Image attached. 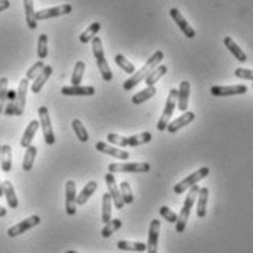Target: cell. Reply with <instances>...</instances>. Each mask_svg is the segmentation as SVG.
Listing matches in <instances>:
<instances>
[{
  "label": "cell",
  "mask_w": 253,
  "mask_h": 253,
  "mask_svg": "<svg viewBox=\"0 0 253 253\" xmlns=\"http://www.w3.org/2000/svg\"><path fill=\"white\" fill-rule=\"evenodd\" d=\"M164 59V53L163 51H155L151 57H148V60H146V63H145L144 66L138 71V72H135L129 79H126L125 81V84H123V89L125 91H130V89H133L139 82H142L145 81V78L149 75V73L152 72L157 66H160V63H161V60Z\"/></svg>",
  "instance_id": "cell-1"
},
{
  "label": "cell",
  "mask_w": 253,
  "mask_h": 253,
  "mask_svg": "<svg viewBox=\"0 0 253 253\" xmlns=\"http://www.w3.org/2000/svg\"><path fill=\"white\" fill-rule=\"evenodd\" d=\"M91 45H92V54L95 57V62H97V66L101 72V78L106 81V82H111L113 81V72L110 69L109 62L106 59V54H104V47H103V41L101 38L97 36L92 38L91 41Z\"/></svg>",
  "instance_id": "cell-2"
},
{
  "label": "cell",
  "mask_w": 253,
  "mask_h": 253,
  "mask_svg": "<svg viewBox=\"0 0 253 253\" xmlns=\"http://www.w3.org/2000/svg\"><path fill=\"white\" fill-rule=\"evenodd\" d=\"M199 189H201V187H199L198 184H195V186H192V187L189 189V192H187V196H186L184 204H183V207H181L180 214H179L177 221H176V231H177V233H183V231L186 230V224H187V221H189L190 211H192V208H193V205H195V201H196V198H198Z\"/></svg>",
  "instance_id": "cell-3"
},
{
  "label": "cell",
  "mask_w": 253,
  "mask_h": 253,
  "mask_svg": "<svg viewBox=\"0 0 253 253\" xmlns=\"http://www.w3.org/2000/svg\"><path fill=\"white\" fill-rule=\"evenodd\" d=\"M110 144L117 145V146H139V145L149 144L151 139H152V135L151 132H142L139 135H133V136H120L117 133H109L107 136Z\"/></svg>",
  "instance_id": "cell-4"
},
{
  "label": "cell",
  "mask_w": 253,
  "mask_h": 253,
  "mask_svg": "<svg viewBox=\"0 0 253 253\" xmlns=\"http://www.w3.org/2000/svg\"><path fill=\"white\" fill-rule=\"evenodd\" d=\"M176 104H177V89L173 88L169 92V97H167L166 106H164V110H163V114H161V117H160V120L157 123V129L160 132L167 129V126L170 123V119H171V116H173V113L176 110Z\"/></svg>",
  "instance_id": "cell-5"
},
{
  "label": "cell",
  "mask_w": 253,
  "mask_h": 253,
  "mask_svg": "<svg viewBox=\"0 0 253 253\" xmlns=\"http://www.w3.org/2000/svg\"><path fill=\"white\" fill-rule=\"evenodd\" d=\"M208 174H210V169H208V167H201V169L196 170L195 173L189 174L186 179H183L181 181H179V183L174 186V193H176V195L184 193V192L189 190L192 186H195V184H198L201 180H204Z\"/></svg>",
  "instance_id": "cell-6"
},
{
  "label": "cell",
  "mask_w": 253,
  "mask_h": 253,
  "mask_svg": "<svg viewBox=\"0 0 253 253\" xmlns=\"http://www.w3.org/2000/svg\"><path fill=\"white\" fill-rule=\"evenodd\" d=\"M38 122H40V127L42 129V135H44V141L47 145H53L56 142V136H54V130L51 126V119L48 114V109L41 106L38 109Z\"/></svg>",
  "instance_id": "cell-7"
},
{
  "label": "cell",
  "mask_w": 253,
  "mask_h": 253,
  "mask_svg": "<svg viewBox=\"0 0 253 253\" xmlns=\"http://www.w3.org/2000/svg\"><path fill=\"white\" fill-rule=\"evenodd\" d=\"M151 166L148 163H111L109 164V171L116 173H148Z\"/></svg>",
  "instance_id": "cell-8"
},
{
  "label": "cell",
  "mask_w": 253,
  "mask_h": 253,
  "mask_svg": "<svg viewBox=\"0 0 253 253\" xmlns=\"http://www.w3.org/2000/svg\"><path fill=\"white\" fill-rule=\"evenodd\" d=\"M40 222H41V218H40V215H31V217L25 218L24 221H21V222H18V224L12 225V227L7 230V236H9V237H18V236H21V234L27 233L28 230L34 228V227L38 225Z\"/></svg>",
  "instance_id": "cell-9"
},
{
  "label": "cell",
  "mask_w": 253,
  "mask_h": 253,
  "mask_svg": "<svg viewBox=\"0 0 253 253\" xmlns=\"http://www.w3.org/2000/svg\"><path fill=\"white\" fill-rule=\"evenodd\" d=\"M28 86H30V81L27 78H24L16 89V95H15V116H22L24 110H25V103H27V92H28Z\"/></svg>",
  "instance_id": "cell-10"
},
{
  "label": "cell",
  "mask_w": 253,
  "mask_h": 253,
  "mask_svg": "<svg viewBox=\"0 0 253 253\" xmlns=\"http://www.w3.org/2000/svg\"><path fill=\"white\" fill-rule=\"evenodd\" d=\"M71 12H72L71 4H60V6H54L48 9H41L37 12V21H45V19L62 16V15H69Z\"/></svg>",
  "instance_id": "cell-11"
},
{
  "label": "cell",
  "mask_w": 253,
  "mask_h": 253,
  "mask_svg": "<svg viewBox=\"0 0 253 253\" xmlns=\"http://www.w3.org/2000/svg\"><path fill=\"white\" fill-rule=\"evenodd\" d=\"M160 230H161V221L152 219L151 225H149V233H148V245H146V252L148 253H158Z\"/></svg>",
  "instance_id": "cell-12"
},
{
  "label": "cell",
  "mask_w": 253,
  "mask_h": 253,
  "mask_svg": "<svg viewBox=\"0 0 253 253\" xmlns=\"http://www.w3.org/2000/svg\"><path fill=\"white\" fill-rule=\"evenodd\" d=\"M248 92L246 85H230V86H221L215 85L211 88V94L214 97H231V95H243Z\"/></svg>",
  "instance_id": "cell-13"
},
{
  "label": "cell",
  "mask_w": 253,
  "mask_h": 253,
  "mask_svg": "<svg viewBox=\"0 0 253 253\" xmlns=\"http://www.w3.org/2000/svg\"><path fill=\"white\" fill-rule=\"evenodd\" d=\"M106 183H107V189H109V195L111 196V201L116 207V210H122L125 207V202L122 199V195H120V189L117 187L116 184V177L113 173H107L106 174Z\"/></svg>",
  "instance_id": "cell-14"
},
{
  "label": "cell",
  "mask_w": 253,
  "mask_h": 253,
  "mask_svg": "<svg viewBox=\"0 0 253 253\" xmlns=\"http://www.w3.org/2000/svg\"><path fill=\"white\" fill-rule=\"evenodd\" d=\"M66 199H65V208L68 215H75L78 211L76 205V184L73 180L66 181Z\"/></svg>",
  "instance_id": "cell-15"
},
{
  "label": "cell",
  "mask_w": 253,
  "mask_h": 253,
  "mask_svg": "<svg viewBox=\"0 0 253 253\" xmlns=\"http://www.w3.org/2000/svg\"><path fill=\"white\" fill-rule=\"evenodd\" d=\"M170 16H171V19L177 24V27L180 28V31L184 36L187 37V38H195V36H196L195 30H193V28L190 27V24L184 19V16L181 15L179 9L171 7V9H170Z\"/></svg>",
  "instance_id": "cell-16"
},
{
  "label": "cell",
  "mask_w": 253,
  "mask_h": 253,
  "mask_svg": "<svg viewBox=\"0 0 253 253\" xmlns=\"http://www.w3.org/2000/svg\"><path fill=\"white\" fill-rule=\"evenodd\" d=\"M193 120H195V113H193V111H184V113H183L181 116H179L176 120H173V122L169 123V126H167L166 130H169L170 133H176V132L180 130L181 127L190 125Z\"/></svg>",
  "instance_id": "cell-17"
},
{
  "label": "cell",
  "mask_w": 253,
  "mask_h": 253,
  "mask_svg": "<svg viewBox=\"0 0 253 253\" xmlns=\"http://www.w3.org/2000/svg\"><path fill=\"white\" fill-rule=\"evenodd\" d=\"M95 149H97L98 152L107 154V155H111V157H114V158H117V160H123V161H126V160L130 157L127 151H123V149H120V148L111 146V145H109L107 142H97V144H95Z\"/></svg>",
  "instance_id": "cell-18"
},
{
  "label": "cell",
  "mask_w": 253,
  "mask_h": 253,
  "mask_svg": "<svg viewBox=\"0 0 253 253\" xmlns=\"http://www.w3.org/2000/svg\"><path fill=\"white\" fill-rule=\"evenodd\" d=\"M63 95H71V97H92L95 94V88L94 86H82V85H78V86H63L62 91H60Z\"/></svg>",
  "instance_id": "cell-19"
},
{
  "label": "cell",
  "mask_w": 253,
  "mask_h": 253,
  "mask_svg": "<svg viewBox=\"0 0 253 253\" xmlns=\"http://www.w3.org/2000/svg\"><path fill=\"white\" fill-rule=\"evenodd\" d=\"M189 95H190V84L187 81H181L177 89V109L181 113L187 111L189 107Z\"/></svg>",
  "instance_id": "cell-20"
},
{
  "label": "cell",
  "mask_w": 253,
  "mask_h": 253,
  "mask_svg": "<svg viewBox=\"0 0 253 253\" xmlns=\"http://www.w3.org/2000/svg\"><path fill=\"white\" fill-rule=\"evenodd\" d=\"M97 187H98L97 181H88V183L84 186V189L79 192V195H76V205H78V207L85 205V204L89 201V198L95 193Z\"/></svg>",
  "instance_id": "cell-21"
},
{
  "label": "cell",
  "mask_w": 253,
  "mask_h": 253,
  "mask_svg": "<svg viewBox=\"0 0 253 253\" xmlns=\"http://www.w3.org/2000/svg\"><path fill=\"white\" fill-rule=\"evenodd\" d=\"M208 198H210V189L208 187H201L199 193H198V205H196V215L199 218L207 217Z\"/></svg>",
  "instance_id": "cell-22"
},
{
  "label": "cell",
  "mask_w": 253,
  "mask_h": 253,
  "mask_svg": "<svg viewBox=\"0 0 253 253\" xmlns=\"http://www.w3.org/2000/svg\"><path fill=\"white\" fill-rule=\"evenodd\" d=\"M1 184H3V195H4V198H6V201H7L9 208L16 210V208H18V205H19V202H18L16 192H15V187H13L12 181L4 180Z\"/></svg>",
  "instance_id": "cell-23"
},
{
  "label": "cell",
  "mask_w": 253,
  "mask_h": 253,
  "mask_svg": "<svg viewBox=\"0 0 253 253\" xmlns=\"http://www.w3.org/2000/svg\"><path fill=\"white\" fill-rule=\"evenodd\" d=\"M51 73H53V68H51V66H44V68H42V71L40 72V75L37 76L36 81H34V82H33V85H31V92L38 94V92L42 89V86L45 85L47 79L51 76Z\"/></svg>",
  "instance_id": "cell-24"
},
{
  "label": "cell",
  "mask_w": 253,
  "mask_h": 253,
  "mask_svg": "<svg viewBox=\"0 0 253 253\" xmlns=\"http://www.w3.org/2000/svg\"><path fill=\"white\" fill-rule=\"evenodd\" d=\"M224 45L228 48V51L239 60V62H242V63H245L246 60H248V56H246V53L237 45V42L231 38V37H225L224 38Z\"/></svg>",
  "instance_id": "cell-25"
},
{
  "label": "cell",
  "mask_w": 253,
  "mask_h": 253,
  "mask_svg": "<svg viewBox=\"0 0 253 253\" xmlns=\"http://www.w3.org/2000/svg\"><path fill=\"white\" fill-rule=\"evenodd\" d=\"M38 127H40V122H38V120H31V122H30V125L27 126V129H25V132H24V135H22V139H21V146H22V148L27 149V148L31 145L34 136H36L37 130H38Z\"/></svg>",
  "instance_id": "cell-26"
},
{
  "label": "cell",
  "mask_w": 253,
  "mask_h": 253,
  "mask_svg": "<svg viewBox=\"0 0 253 253\" xmlns=\"http://www.w3.org/2000/svg\"><path fill=\"white\" fill-rule=\"evenodd\" d=\"M24 7H25V18H27V25L30 30L37 28V12L34 10V0H24Z\"/></svg>",
  "instance_id": "cell-27"
},
{
  "label": "cell",
  "mask_w": 253,
  "mask_h": 253,
  "mask_svg": "<svg viewBox=\"0 0 253 253\" xmlns=\"http://www.w3.org/2000/svg\"><path fill=\"white\" fill-rule=\"evenodd\" d=\"M0 167L3 170V173H9L12 170V146L10 145H3L1 146Z\"/></svg>",
  "instance_id": "cell-28"
},
{
  "label": "cell",
  "mask_w": 253,
  "mask_h": 253,
  "mask_svg": "<svg viewBox=\"0 0 253 253\" xmlns=\"http://www.w3.org/2000/svg\"><path fill=\"white\" fill-rule=\"evenodd\" d=\"M155 94H157V88H155V86H146L145 89L139 91V92H136V94L132 97V103H133V104H136V106L144 104L145 101L151 100Z\"/></svg>",
  "instance_id": "cell-29"
},
{
  "label": "cell",
  "mask_w": 253,
  "mask_h": 253,
  "mask_svg": "<svg viewBox=\"0 0 253 253\" xmlns=\"http://www.w3.org/2000/svg\"><path fill=\"white\" fill-rule=\"evenodd\" d=\"M117 248L120 251H127V252H146V245L142 242H127V240H120L117 243Z\"/></svg>",
  "instance_id": "cell-30"
},
{
  "label": "cell",
  "mask_w": 253,
  "mask_h": 253,
  "mask_svg": "<svg viewBox=\"0 0 253 253\" xmlns=\"http://www.w3.org/2000/svg\"><path fill=\"white\" fill-rule=\"evenodd\" d=\"M101 30V22H92L81 36H79V41L82 44H88L89 41H92L94 37H97V34L100 33Z\"/></svg>",
  "instance_id": "cell-31"
},
{
  "label": "cell",
  "mask_w": 253,
  "mask_h": 253,
  "mask_svg": "<svg viewBox=\"0 0 253 253\" xmlns=\"http://www.w3.org/2000/svg\"><path fill=\"white\" fill-rule=\"evenodd\" d=\"M167 66H164V65H160V66H157L152 72L149 73L146 78H145V84H146V86H155V84L167 73Z\"/></svg>",
  "instance_id": "cell-32"
},
{
  "label": "cell",
  "mask_w": 253,
  "mask_h": 253,
  "mask_svg": "<svg viewBox=\"0 0 253 253\" xmlns=\"http://www.w3.org/2000/svg\"><path fill=\"white\" fill-rule=\"evenodd\" d=\"M37 157V148L34 145H30L25 151V155H24V161H22V169L24 171H31L33 167H34V161H36Z\"/></svg>",
  "instance_id": "cell-33"
},
{
  "label": "cell",
  "mask_w": 253,
  "mask_h": 253,
  "mask_svg": "<svg viewBox=\"0 0 253 253\" xmlns=\"http://www.w3.org/2000/svg\"><path fill=\"white\" fill-rule=\"evenodd\" d=\"M72 129L75 132V135L78 136V139L81 142H88L89 141V135H88V130L85 129V126L82 125V122L79 119H73L72 120Z\"/></svg>",
  "instance_id": "cell-34"
},
{
  "label": "cell",
  "mask_w": 253,
  "mask_h": 253,
  "mask_svg": "<svg viewBox=\"0 0 253 253\" xmlns=\"http://www.w3.org/2000/svg\"><path fill=\"white\" fill-rule=\"evenodd\" d=\"M103 212H101V221L104 224H107L110 219H111V210H113V201H111V196L107 193L103 195Z\"/></svg>",
  "instance_id": "cell-35"
},
{
  "label": "cell",
  "mask_w": 253,
  "mask_h": 253,
  "mask_svg": "<svg viewBox=\"0 0 253 253\" xmlns=\"http://www.w3.org/2000/svg\"><path fill=\"white\" fill-rule=\"evenodd\" d=\"M120 227H122V221L119 218H111L109 222L104 225V228L101 230V236L104 239H109L110 236H113Z\"/></svg>",
  "instance_id": "cell-36"
},
{
  "label": "cell",
  "mask_w": 253,
  "mask_h": 253,
  "mask_svg": "<svg viewBox=\"0 0 253 253\" xmlns=\"http://www.w3.org/2000/svg\"><path fill=\"white\" fill-rule=\"evenodd\" d=\"M114 62H116V65H117L122 71H125L127 75H133V73H135V66H133L123 54H116V56H114Z\"/></svg>",
  "instance_id": "cell-37"
},
{
  "label": "cell",
  "mask_w": 253,
  "mask_h": 253,
  "mask_svg": "<svg viewBox=\"0 0 253 253\" xmlns=\"http://www.w3.org/2000/svg\"><path fill=\"white\" fill-rule=\"evenodd\" d=\"M120 195H122V199H123L125 205L133 204L135 198H133V192L130 189L129 181H122V184H120Z\"/></svg>",
  "instance_id": "cell-38"
},
{
  "label": "cell",
  "mask_w": 253,
  "mask_h": 253,
  "mask_svg": "<svg viewBox=\"0 0 253 253\" xmlns=\"http://www.w3.org/2000/svg\"><path fill=\"white\" fill-rule=\"evenodd\" d=\"M84 72H85V63H84L82 60L76 62L75 69H73V73H72V79H71V82H72L73 86L81 85L82 78H84Z\"/></svg>",
  "instance_id": "cell-39"
},
{
  "label": "cell",
  "mask_w": 253,
  "mask_h": 253,
  "mask_svg": "<svg viewBox=\"0 0 253 253\" xmlns=\"http://www.w3.org/2000/svg\"><path fill=\"white\" fill-rule=\"evenodd\" d=\"M47 41L48 38L45 34H41L38 37V45H37V54L40 57V60H44L48 54V48H47Z\"/></svg>",
  "instance_id": "cell-40"
},
{
  "label": "cell",
  "mask_w": 253,
  "mask_h": 253,
  "mask_svg": "<svg viewBox=\"0 0 253 253\" xmlns=\"http://www.w3.org/2000/svg\"><path fill=\"white\" fill-rule=\"evenodd\" d=\"M7 84H9V79L7 78H0V114L3 113L4 106H6V100H7Z\"/></svg>",
  "instance_id": "cell-41"
},
{
  "label": "cell",
  "mask_w": 253,
  "mask_h": 253,
  "mask_svg": "<svg viewBox=\"0 0 253 253\" xmlns=\"http://www.w3.org/2000/svg\"><path fill=\"white\" fill-rule=\"evenodd\" d=\"M160 215L164 218L166 221H169L170 224H176V221H177V214L176 212H173L169 207H161L160 208Z\"/></svg>",
  "instance_id": "cell-42"
},
{
  "label": "cell",
  "mask_w": 253,
  "mask_h": 253,
  "mask_svg": "<svg viewBox=\"0 0 253 253\" xmlns=\"http://www.w3.org/2000/svg\"><path fill=\"white\" fill-rule=\"evenodd\" d=\"M44 66H45V65L42 63V60H38L37 63H34V65L27 71V76H25V78H27L28 81H30V79H36L37 76L40 75V72L42 71Z\"/></svg>",
  "instance_id": "cell-43"
},
{
  "label": "cell",
  "mask_w": 253,
  "mask_h": 253,
  "mask_svg": "<svg viewBox=\"0 0 253 253\" xmlns=\"http://www.w3.org/2000/svg\"><path fill=\"white\" fill-rule=\"evenodd\" d=\"M234 75L240 79H248L253 81V69H245V68H237L234 71Z\"/></svg>",
  "instance_id": "cell-44"
},
{
  "label": "cell",
  "mask_w": 253,
  "mask_h": 253,
  "mask_svg": "<svg viewBox=\"0 0 253 253\" xmlns=\"http://www.w3.org/2000/svg\"><path fill=\"white\" fill-rule=\"evenodd\" d=\"M9 6H10V1L9 0H0V12L9 9Z\"/></svg>",
  "instance_id": "cell-45"
},
{
  "label": "cell",
  "mask_w": 253,
  "mask_h": 253,
  "mask_svg": "<svg viewBox=\"0 0 253 253\" xmlns=\"http://www.w3.org/2000/svg\"><path fill=\"white\" fill-rule=\"evenodd\" d=\"M6 214H7V211L3 208V207H0V217L3 218V217H6Z\"/></svg>",
  "instance_id": "cell-46"
},
{
  "label": "cell",
  "mask_w": 253,
  "mask_h": 253,
  "mask_svg": "<svg viewBox=\"0 0 253 253\" xmlns=\"http://www.w3.org/2000/svg\"><path fill=\"white\" fill-rule=\"evenodd\" d=\"M3 196V184H1V180H0V198Z\"/></svg>",
  "instance_id": "cell-47"
},
{
  "label": "cell",
  "mask_w": 253,
  "mask_h": 253,
  "mask_svg": "<svg viewBox=\"0 0 253 253\" xmlns=\"http://www.w3.org/2000/svg\"><path fill=\"white\" fill-rule=\"evenodd\" d=\"M0 160H1V145H0Z\"/></svg>",
  "instance_id": "cell-48"
},
{
  "label": "cell",
  "mask_w": 253,
  "mask_h": 253,
  "mask_svg": "<svg viewBox=\"0 0 253 253\" xmlns=\"http://www.w3.org/2000/svg\"><path fill=\"white\" fill-rule=\"evenodd\" d=\"M66 253H78V252H75V251H68Z\"/></svg>",
  "instance_id": "cell-49"
}]
</instances>
